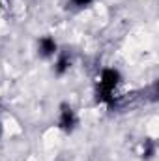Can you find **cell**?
<instances>
[{
    "instance_id": "6da1fadb",
    "label": "cell",
    "mask_w": 159,
    "mask_h": 161,
    "mask_svg": "<svg viewBox=\"0 0 159 161\" xmlns=\"http://www.w3.org/2000/svg\"><path fill=\"white\" fill-rule=\"evenodd\" d=\"M123 82V73L114 66H105L99 69L97 80H96V88H94V99L97 105H105L109 109H112L116 105V92Z\"/></svg>"
},
{
    "instance_id": "7a4b0ae2",
    "label": "cell",
    "mask_w": 159,
    "mask_h": 161,
    "mask_svg": "<svg viewBox=\"0 0 159 161\" xmlns=\"http://www.w3.org/2000/svg\"><path fill=\"white\" fill-rule=\"evenodd\" d=\"M79 124H80V118L77 109L69 101H62L58 105V113H56V127L64 135H73L79 129Z\"/></svg>"
},
{
    "instance_id": "3957f363",
    "label": "cell",
    "mask_w": 159,
    "mask_h": 161,
    "mask_svg": "<svg viewBox=\"0 0 159 161\" xmlns=\"http://www.w3.org/2000/svg\"><path fill=\"white\" fill-rule=\"evenodd\" d=\"M58 51H60V43L51 34H43L36 41V53L41 60H52L58 54Z\"/></svg>"
},
{
    "instance_id": "277c9868",
    "label": "cell",
    "mask_w": 159,
    "mask_h": 161,
    "mask_svg": "<svg viewBox=\"0 0 159 161\" xmlns=\"http://www.w3.org/2000/svg\"><path fill=\"white\" fill-rule=\"evenodd\" d=\"M71 68H73V54H71V51L60 47L58 54L52 58V75L62 79V77H66L71 71Z\"/></svg>"
},
{
    "instance_id": "5b68a950",
    "label": "cell",
    "mask_w": 159,
    "mask_h": 161,
    "mask_svg": "<svg viewBox=\"0 0 159 161\" xmlns=\"http://www.w3.org/2000/svg\"><path fill=\"white\" fill-rule=\"evenodd\" d=\"M157 154V144L154 139H144V144H142V159L144 161H152Z\"/></svg>"
},
{
    "instance_id": "8992f818",
    "label": "cell",
    "mask_w": 159,
    "mask_h": 161,
    "mask_svg": "<svg viewBox=\"0 0 159 161\" xmlns=\"http://www.w3.org/2000/svg\"><path fill=\"white\" fill-rule=\"evenodd\" d=\"M71 2V6H75L77 9H86V8H90L96 0H69Z\"/></svg>"
},
{
    "instance_id": "52a82bcc",
    "label": "cell",
    "mask_w": 159,
    "mask_h": 161,
    "mask_svg": "<svg viewBox=\"0 0 159 161\" xmlns=\"http://www.w3.org/2000/svg\"><path fill=\"white\" fill-rule=\"evenodd\" d=\"M6 2H8V0H0V11L4 9V6H6Z\"/></svg>"
},
{
    "instance_id": "ba28073f",
    "label": "cell",
    "mask_w": 159,
    "mask_h": 161,
    "mask_svg": "<svg viewBox=\"0 0 159 161\" xmlns=\"http://www.w3.org/2000/svg\"><path fill=\"white\" fill-rule=\"evenodd\" d=\"M0 135H2V114H0Z\"/></svg>"
},
{
    "instance_id": "9c48e42d",
    "label": "cell",
    "mask_w": 159,
    "mask_h": 161,
    "mask_svg": "<svg viewBox=\"0 0 159 161\" xmlns=\"http://www.w3.org/2000/svg\"><path fill=\"white\" fill-rule=\"evenodd\" d=\"M60 161H66V159H60Z\"/></svg>"
}]
</instances>
